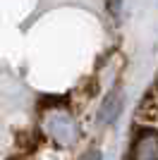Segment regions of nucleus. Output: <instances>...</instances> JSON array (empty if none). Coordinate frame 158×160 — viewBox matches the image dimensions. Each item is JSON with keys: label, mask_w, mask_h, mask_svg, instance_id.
Segmentation results:
<instances>
[{"label": "nucleus", "mask_w": 158, "mask_h": 160, "mask_svg": "<svg viewBox=\"0 0 158 160\" xmlns=\"http://www.w3.org/2000/svg\"><path fill=\"white\" fill-rule=\"evenodd\" d=\"M43 127H46V132L50 134V139L58 146H67V143H72L77 139V127H74L72 117L67 112H62V110H53L46 117Z\"/></svg>", "instance_id": "obj_1"}, {"label": "nucleus", "mask_w": 158, "mask_h": 160, "mask_svg": "<svg viewBox=\"0 0 158 160\" xmlns=\"http://www.w3.org/2000/svg\"><path fill=\"white\" fill-rule=\"evenodd\" d=\"M129 160H158V129H139L132 141Z\"/></svg>", "instance_id": "obj_2"}, {"label": "nucleus", "mask_w": 158, "mask_h": 160, "mask_svg": "<svg viewBox=\"0 0 158 160\" xmlns=\"http://www.w3.org/2000/svg\"><path fill=\"white\" fill-rule=\"evenodd\" d=\"M120 112V93H115V96H108V100L103 103V110H101V120H113L115 115Z\"/></svg>", "instance_id": "obj_3"}, {"label": "nucleus", "mask_w": 158, "mask_h": 160, "mask_svg": "<svg viewBox=\"0 0 158 160\" xmlns=\"http://www.w3.org/2000/svg\"><path fill=\"white\" fill-rule=\"evenodd\" d=\"M84 160H101V153H98V151H89Z\"/></svg>", "instance_id": "obj_4"}]
</instances>
